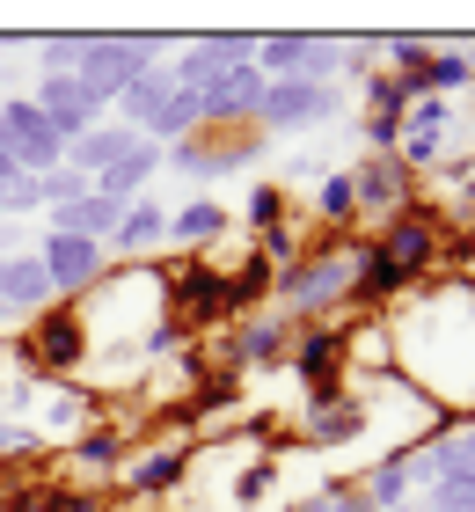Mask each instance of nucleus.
Returning <instances> with one entry per match:
<instances>
[{"label":"nucleus","instance_id":"24","mask_svg":"<svg viewBox=\"0 0 475 512\" xmlns=\"http://www.w3.org/2000/svg\"><path fill=\"white\" fill-rule=\"evenodd\" d=\"M322 512H373L359 498V483H322Z\"/></svg>","mask_w":475,"mask_h":512},{"label":"nucleus","instance_id":"29","mask_svg":"<svg viewBox=\"0 0 475 512\" xmlns=\"http://www.w3.org/2000/svg\"><path fill=\"white\" fill-rule=\"evenodd\" d=\"M395 512H417V505H395Z\"/></svg>","mask_w":475,"mask_h":512},{"label":"nucleus","instance_id":"13","mask_svg":"<svg viewBox=\"0 0 475 512\" xmlns=\"http://www.w3.org/2000/svg\"><path fill=\"white\" fill-rule=\"evenodd\" d=\"M132 147H139V132H132V125H117V118H103L95 132H81L74 147H66V169H81V176L95 183V176H110Z\"/></svg>","mask_w":475,"mask_h":512},{"label":"nucleus","instance_id":"17","mask_svg":"<svg viewBox=\"0 0 475 512\" xmlns=\"http://www.w3.org/2000/svg\"><path fill=\"white\" fill-rule=\"evenodd\" d=\"M176 96V81H169V66H154V74H139L125 96H117L110 110H117V125H132V132H147L154 118H161V103Z\"/></svg>","mask_w":475,"mask_h":512},{"label":"nucleus","instance_id":"8","mask_svg":"<svg viewBox=\"0 0 475 512\" xmlns=\"http://www.w3.org/2000/svg\"><path fill=\"white\" fill-rule=\"evenodd\" d=\"M0 139H8V154H15L22 176H44V169H59V161H66V139L44 125V110H37L30 96H8V103H0Z\"/></svg>","mask_w":475,"mask_h":512},{"label":"nucleus","instance_id":"28","mask_svg":"<svg viewBox=\"0 0 475 512\" xmlns=\"http://www.w3.org/2000/svg\"><path fill=\"white\" fill-rule=\"evenodd\" d=\"M0 322H8V300H0Z\"/></svg>","mask_w":475,"mask_h":512},{"label":"nucleus","instance_id":"9","mask_svg":"<svg viewBox=\"0 0 475 512\" xmlns=\"http://www.w3.org/2000/svg\"><path fill=\"white\" fill-rule=\"evenodd\" d=\"M351 198H359V220H395L417 205V176L402 169L395 154H366L359 169H351Z\"/></svg>","mask_w":475,"mask_h":512},{"label":"nucleus","instance_id":"2","mask_svg":"<svg viewBox=\"0 0 475 512\" xmlns=\"http://www.w3.org/2000/svg\"><path fill=\"white\" fill-rule=\"evenodd\" d=\"M15 366H30L37 381H66V374H81L88 366V322H81V308H44L30 330L15 337Z\"/></svg>","mask_w":475,"mask_h":512},{"label":"nucleus","instance_id":"4","mask_svg":"<svg viewBox=\"0 0 475 512\" xmlns=\"http://www.w3.org/2000/svg\"><path fill=\"white\" fill-rule=\"evenodd\" d=\"M337 118V88H315V81H264V103H256V132L264 139H293V132H315Z\"/></svg>","mask_w":475,"mask_h":512},{"label":"nucleus","instance_id":"5","mask_svg":"<svg viewBox=\"0 0 475 512\" xmlns=\"http://www.w3.org/2000/svg\"><path fill=\"white\" fill-rule=\"evenodd\" d=\"M37 264H44V278H52V293L66 308H81V300L110 278V249L103 242H74V235H44Z\"/></svg>","mask_w":475,"mask_h":512},{"label":"nucleus","instance_id":"7","mask_svg":"<svg viewBox=\"0 0 475 512\" xmlns=\"http://www.w3.org/2000/svg\"><path fill=\"white\" fill-rule=\"evenodd\" d=\"M373 249H380V264L395 271V286H417L424 264L439 256V220L424 213V205H410V213H395V220L373 235Z\"/></svg>","mask_w":475,"mask_h":512},{"label":"nucleus","instance_id":"1","mask_svg":"<svg viewBox=\"0 0 475 512\" xmlns=\"http://www.w3.org/2000/svg\"><path fill=\"white\" fill-rule=\"evenodd\" d=\"M278 315L285 322H307V330H322L329 315L344 308V300H359V242H329L315 256H293V264H278Z\"/></svg>","mask_w":475,"mask_h":512},{"label":"nucleus","instance_id":"6","mask_svg":"<svg viewBox=\"0 0 475 512\" xmlns=\"http://www.w3.org/2000/svg\"><path fill=\"white\" fill-rule=\"evenodd\" d=\"M234 66H256V37H249V30H212V37L176 44L169 81H176V88H205V81L234 74Z\"/></svg>","mask_w":475,"mask_h":512},{"label":"nucleus","instance_id":"27","mask_svg":"<svg viewBox=\"0 0 475 512\" xmlns=\"http://www.w3.org/2000/svg\"><path fill=\"white\" fill-rule=\"evenodd\" d=\"M278 512H322V498H300V505H278Z\"/></svg>","mask_w":475,"mask_h":512},{"label":"nucleus","instance_id":"19","mask_svg":"<svg viewBox=\"0 0 475 512\" xmlns=\"http://www.w3.org/2000/svg\"><path fill=\"white\" fill-rule=\"evenodd\" d=\"M359 498H366L373 512H395V505H410L417 491H410V476H402V461H395V454H380V461H366Z\"/></svg>","mask_w":475,"mask_h":512},{"label":"nucleus","instance_id":"10","mask_svg":"<svg viewBox=\"0 0 475 512\" xmlns=\"http://www.w3.org/2000/svg\"><path fill=\"white\" fill-rule=\"evenodd\" d=\"M198 103H205V125L212 132H249L256 103H264V74H256V66H234V74L198 88Z\"/></svg>","mask_w":475,"mask_h":512},{"label":"nucleus","instance_id":"11","mask_svg":"<svg viewBox=\"0 0 475 512\" xmlns=\"http://www.w3.org/2000/svg\"><path fill=\"white\" fill-rule=\"evenodd\" d=\"M117 476H125V491H139V498L176 491V483L190 476V439H169V447H125Z\"/></svg>","mask_w":475,"mask_h":512},{"label":"nucleus","instance_id":"14","mask_svg":"<svg viewBox=\"0 0 475 512\" xmlns=\"http://www.w3.org/2000/svg\"><path fill=\"white\" fill-rule=\"evenodd\" d=\"M227 205L220 198H190V205H176L169 213V242L176 249H198V256H220V242H227Z\"/></svg>","mask_w":475,"mask_h":512},{"label":"nucleus","instance_id":"26","mask_svg":"<svg viewBox=\"0 0 475 512\" xmlns=\"http://www.w3.org/2000/svg\"><path fill=\"white\" fill-rule=\"evenodd\" d=\"M8 176H22V169H15V154H8V139H0V183H8Z\"/></svg>","mask_w":475,"mask_h":512},{"label":"nucleus","instance_id":"12","mask_svg":"<svg viewBox=\"0 0 475 512\" xmlns=\"http://www.w3.org/2000/svg\"><path fill=\"white\" fill-rule=\"evenodd\" d=\"M0 300H8V322H37L44 308H59L52 278H44L37 249L30 256H8V271H0Z\"/></svg>","mask_w":475,"mask_h":512},{"label":"nucleus","instance_id":"3","mask_svg":"<svg viewBox=\"0 0 475 512\" xmlns=\"http://www.w3.org/2000/svg\"><path fill=\"white\" fill-rule=\"evenodd\" d=\"M161 52H169L161 37H88V52H81V66H74V81H81L88 96L110 110V103L139 81V74H154Z\"/></svg>","mask_w":475,"mask_h":512},{"label":"nucleus","instance_id":"21","mask_svg":"<svg viewBox=\"0 0 475 512\" xmlns=\"http://www.w3.org/2000/svg\"><path fill=\"white\" fill-rule=\"evenodd\" d=\"M95 191V183L81 176V169H66V161H59V169H44L37 176V198H44V213H66V205H81Z\"/></svg>","mask_w":475,"mask_h":512},{"label":"nucleus","instance_id":"20","mask_svg":"<svg viewBox=\"0 0 475 512\" xmlns=\"http://www.w3.org/2000/svg\"><path fill=\"white\" fill-rule=\"evenodd\" d=\"M315 220H322V227H359V198H351V169H322V176H315Z\"/></svg>","mask_w":475,"mask_h":512},{"label":"nucleus","instance_id":"18","mask_svg":"<svg viewBox=\"0 0 475 512\" xmlns=\"http://www.w3.org/2000/svg\"><path fill=\"white\" fill-rule=\"evenodd\" d=\"M461 88H475V59L446 44V52H432V59H424V74L410 81V96H446V103H454Z\"/></svg>","mask_w":475,"mask_h":512},{"label":"nucleus","instance_id":"15","mask_svg":"<svg viewBox=\"0 0 475 512\" xmlns=\"http://www.w3.org/2000/svg\"><path fill=\"white\" fill-rule=\"evenodd\" d=\"M161 242H169V205L139 198V205H125V220H117L110 256H161Z\"/></svg>","mask_w":475,"mask_h":512},{"label":"nucleus","instance_id":"16","mask_svg":"<svg viewBox=\"0 0 475 512\" xmlns=\"http://www.w3.org/2000/svg\"><path fill=\"white\" fill-rule=\"evenodd\" d=\"M154 176H161V147H154V139H139V147H132L125 161H117L110 176H95V191H103L110 205H139Z\"/></svg>","mask_w":475,"mask_h":512},{"label":"nucleus","instance_id":"30","mask_svg":"<svg viewBox=\"0 0 475 512\" xmlns=\"http://www.w3.org/2000/svg\"><path fill=\"white\" fill-rule=\"evenodd\" d=\"M0 512H8V505H0Z\"/></svg>","mask_w":475,"mask_h":512},{"label":"nucleus","instance_id":"23","mask_svg":"<svg viewBox=\"0 0 475 512\" xmlns=\"http://www.w3.org/2000/svg\"><path fill=\"white\" fill-rule=\"evenodd\" d=\"M15 213H44L37 176H8V183H0V220H15Z\"/></svg>","mask_w":475,"mask_h":512},{"label":"nucleus","instance_id":"22","mask_svg":"<svg viewBox=\"0 0 475 512\" xmlns=\"http://www.w3.org/2000/svg\"><path fill=\"white\" fill-rule=\"evenodd\" d=\"M30 52H37V74H74L81 52H88V37H37Z\"/></svg>","mask_w":475,"mask_h":512},{"label":"nucleus","instance_id":"25","mask_svg":"<svg viewBox=\"0 0 475 512\" xmlns=\"http://www.w3.org/2000/svg\"><path fill=\"white\" fill-rule=\"evenodd\" d=\"M8 512H52V491H22V498H8Z\"/></svg>","mask_w":475,"mask_h":512}]
</instances>
